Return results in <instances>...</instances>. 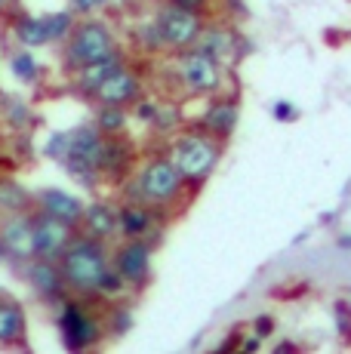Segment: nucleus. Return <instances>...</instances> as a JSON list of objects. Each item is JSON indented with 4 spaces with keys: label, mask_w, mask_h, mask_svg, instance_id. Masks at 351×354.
<instances>
[{
    "label": "nucleus",
    "mask_w": 351,
    "mask_h": 354,
    "mask_svg": "<svg viewBox=\"0 0 351 354\" xmlns=\"http://www.w3.org/2000/svg\"><path fill=\"white\" fill-rule=\"evenodd\" d=\"M108 265H111V253H108L105 241H96L90 234H80V237L74 234L68 250L59 259V271L65 277V287L77 292V296L96 292Z\"/></svg>",
    "instance_id": "nucleus-1"
},
{
    "label": "nucleus",
    "mask_w": 351,
    "mask_h": 354,
    "mask_svg": "<svg viewBox=\"0 0 351 354\" xmlns=\"http://www.w3.org/2000/svg\"><path fill=\"white\" fill-rule=\"evenodd\" d=\"M170 160L176 163L185 182H200L216 169L219 163V142L207 133H188L170 145Z\"/></svg>",
    "instance_id": "nucleus-2"
},
{
    "label": "nucleus",
    "mask_w": 351,
    "mask_h": 354,
    "mask_svg": "<svg viewBox=\"0 0 351 354\" xmlns=\"http://www.w3.org/2000/svg\"><path fill=\"white\" fill-rule=\"evenodd\" d=\"M108 53H114L111 28H108L102 19H84V22L74 25L68 44H65L62 59L71 71H77V68H84V65L99 62V59L108 56Z\"/></svg>",
    "instance_id": "nucleus-3"
},
{
    "label": "nucleus",
    "mask_w": 351,
    "mask_h": 354,
    "mask_svg": "<svg viewBox=\"0 0 351 354\" xmlns=\"http://www.w3.org/2000/svg\"><path fill=\"white\" fill-rule=\"evenodd\" d=\"M182 185H185V176L176 169V163L170 158H154L139 169L133 194L142 203H151V207H167L179 197Z\"/></svg>",
    "instance_id": "nucleus-4"
},
{
    "label": "nucleus",
    "mask_w": 351,
    "mask_h": 354,
    "mask_svg": "<svg viewBox=\"0 0 351 354\" xmlns=\"http://www.w3.org/2000/svg\"><path fill=\"white\" fill-rule=\"evenodd\" d=\"M173 74L191 96H213L222 90V65L194 46L179 50V56L173 59Z\"/></svg>",
    "instance_id": "nucleus-5"
},
{
    "label": "nucleus",
    "mask_w": 351,
    "mask_h": 354,
    "mask_svg": "<svg viewBox=\"0 0 351 354\" xmlns=\"http://www.w3.org/2000/svg\"><path fill=\"white\" fill-rule=\"evenodd\" d=\"M102 142L105 136L99 133V127H80L68 133V151H65L62 160L68 163L71 176H77L84 185H96V179L102 176V169H99Z\"/></svg>",
    "instance_id": "nucleus-6"
},
{
    "label": "nucleus",
    "mask_w": 351,
    "mask_h": 354,
    "mask_svg": "<svg viewBox=\"0 0 351 354\" xmlns=\"http://www.w3.org/2000/svg\"><path fill=\"white\" fill-rule=\"evenodd\" d=\"M154 22H158V31H160V37H164V46L167 50H176V53L194 46V40H198L200 31H204L200 12L182 10V6H176V3L160 6Z\"/></svg>",
    "instance_id": "nucleus-7"
},
{
    "label": "nucleus",
    "mask_w": 351,
    "mask_h": 354,
    "mask_svg": "<svg viewBox=\"0 0 351 354\" xmlns=\"http://www.w3.org/2000/svg\"><path fill=\"white\" fill-rule=\"evenodd\" d=\"M111 265L120 271L126 287L142 290L151 277V243L145 237H124V243L111 253Z\"/></svg>",
    "instance_id": "nucleus-8"
},
{
    "label": "nucleus",
    "mask_w": 351,
    "mask_h": 354,
    "mask_svg": "<svg viewBox=\"0 0 351 354\" xmlns=\"http://www.w3.org/2000/svg\"><path fill=\"white\" fill-rule=\"evenodd\" d=\"M59 330L71 351L93 348L102 336V326L96 317L86 311L84 302H62V315H59Z\"/></svg>",
    "instance_id": "nucleus-9"
},
{
    "label": "nucleus",
    "mask_w": 351,
    "mask_h": 354,
    "mask_svg": "<svg viewBox=\"0 0 351 354\" xmlns=\"http://www.w3.org/2000/svg\"><path fill=\"white\" fill-rule=\"evenodd\" d=\"M74 225L65 219H56L50 213L35 216V259H50V262H59L62 253L68 250V243L74 241Z\"/></svg>",
    "instance_id": "nucleus-10"
},
{
    "label": "nucleus",
    "mask_w": 351,
    "mask_h": 354,
    "mask_svg": "<svg viewBox=\"0 0 351 354\" xmlns=\"http://www.w3.org/2000/svg\"><path fill=\"white\" fill-rule=\"evenodd\" d=\"M142 96V80L136 71H130L126 65H120L114 74H108L102 84L93 90V102L96 105H117V108H126V105H136Z\"/></svg>",
    "instance_id": "nucleus-11"
},
{
    "label": "nucleus",
    "mask_w": 351,
    "mask_h": 354,
    "mask_svg": "<svg viewBox=\"0 0 351 354\" xmlns=\"http://www.w3.org/2000/svg\"><path fill=\"white\" fill-rule=\"evenodd\" d=\"M0 250L12 259H35V216L10 213L0 225Z\"/></svg>",
    "instance_id": "nucleus-12"
},
{
    "label": "nucleus",
    "mask_w": 351,
    "mask_h": 354,
    "mask_svg": "<svg viewBox=\"0 0 351 354\" xmlns=\"http://www.w3.org/2000/svg\"><path fill=\"white\" fill-rule=\"evenodd\" d=\"M151 231H158V216H154L151 203H124L117 209V234L124 237H151Z\"/></svg>",
    "instance_id": "nucleus-13"
},
{
    "label": "nucleus",
    "mask_w": 351,
    "mask_h": 354,
    "mask_svg": "<svg viewBox=\"0 0 351 354\" xmlns=\"http://www.w3.org/2000/svg\"><path fill=\"white\" fill-rule=\"evenodd\" d=\"M28 281H31V287H35L37 296H44V299H62V292L68 290L65 287V277H62V271H59V262H50V259H31V265H28Z\"/></svg>",
    "instance_id": "nucleus-14"
},
{
    "label": "nucleus",
    "mask_w": 351,
    "mask_h": 354,
    "mask_svg": "<svg viewBox=\"0 0 351 354\" xmlns=\"http://www.w3.org/2000/svg\"><path fill=\"white\" fill-rule=\"evenodd\" d=\"M194 50L207 53L210 59H216L219 65L231 62L234 53H238V40H234V31L222 28V25H204L200 37L194 40Z\"/></svg>",
    "instance_id": "nucleus-15"
},
{
    "label": "nucleus",
    "mask_w": 351,
    "mask_h": 354,
    "mask_svg": "<svg viewBox=\"0 0 351 354\" xmlns=\"http://www.w3.org/2000/svg\"><path fill=\"white\" fill-rule=\"evenodd\" d=\"M37 203H40V209H44V213L56 216V219L71 222V225H80V219H84V209H86L74 194L59 192V188H44V192L37 194Z\"/></svg>",
    "instance_id": "nucleus-16"
},
{
    "label": "nucleus",
    "mask_w": 351,
    "mask_h": 354,
    "mask_svg": "<svg viewBox=\"0 0 351 354\" xmlns=\"http://www.w3.org/2000/svg\"><path fill=\"white\" fill-rule=\"evenodd\" d=\"M124 65V59H120V53L114 50V53H108V56H102L99 62H93V65H84V68H77L74 71V86H77V93L80 96H93V90H96L99 84L108 77V74H114L117 68Z\"/></svg>",
    "instance_id": "nucleus-17"
},
{
    "label": "nucleus",
    "mask_w": 351,
    "mask_h": 354,
    "mask_svg": "<svg viewBox=\"0 0 351 354\" xmlns=\"http://www.w3.org/2000/svg\"><path fill=\"white\" fill-rule=\"evenodd\" d=\"M80 225H84V234L96 237V241H108V237L117 234V209L111 207V203H90V207L84 209V219H80Z\"/></svg>",
    "instance_id": "nucleus-18"
},
{
    "label": "nucleus",
    "mask_w": 351,
    "mask_h": 354,
    "mask_svg": "<svg viewBox=\"0 0 351 354\" xmlns=\"http://www.w3.org/2000/svg\"><path fill=\"white\" fill-rule=\"evenodd\" d=\"M133 160V148L126 145L120 136H105L102 142V158H99V169L102 176H124V169Z\"/></svg>",
    "instance_id": "nucleus-19"
},
{
    "label": "nucleus",
    "mask_w": 351,
    "mask_h": 354,
    "mask_svg": "<svg viewBox=\"0 0 351 354\" xmlns=\"http://www.w3.org/2000/svg\"><path fill=\"white\" fill-rule=\"evenodd\" d=\"M234 124H238V105L234 102H216L213 108H207L198 129L207 136H228L234 129Z\"/></svg>",
    "instance_id": "nucleus-20"
},
{
    "label": "nucleus",
    "mask_w": 351,
    "mask_h": 354,
    "mask_svg": "<svg viewBox=\"0 0 351 354\" xmlns=\"http://www.w3.org/2000/svg\"><path fill=\"white\" fill-rule=\"evenodd\" d=\"M25 311L12 299H0V345H16L25 339Z\"/></svg>",
    "instance_id": "nucleus-21"
},
{
    "label": "nucleus",
    "mask_w": 351,
    "mask_h": 354,
    "mask_svg": "<svg viewBox=\"0 0 351 354\" xmlns=\"http://www.w3.org/2000/svg\"><path fill=\"white\" fill-rule=\"evenodd\" d=\"M16 37L22 46H44L50 44V31H46V16H28L16 25Z\"/></svg>",
    "instance_id": "nucleus-22"
},
{
    "label": "nucleus",
    "mask_w": 351,
    "mask_h": 354,
    "mask_svg": "<svg viewBox=\"0 0 351 354\" xmlns=\"http://www.w3.org/2000/svg\"><path fill=\"white\" fill-rule=\"evenodd\" d=\"M124 124H126V111L117 105H99V133L102 136H120L124 133Z\"/></svg>",
    "instance_id": "nucleus-23"
},
{
    "label": "nucleus",
    "mask_w": 351,
    "mask_h": 354,
    "mask_svg": "<svg viewBox=\"0 0 351 354\" xmlns=\"http://www.w3.org/2000/svg\"><path fill=\"white\" fill-rule=\"evenodd\" d=\"M28 207V197L12 179H0V209L3 213H22Z\"/></svg>",
    "instance_id": "nucleus-24"
},
{
    "label": "nucleus",
    "mask_w": 351,
    "mask_h": 354,
    "mask_svg": "<svg viewBox=\"0 0 351 354\" xmlns=\"http://www.w3.org/2000/svg\"><path fill=\"white\" fill-rule=\"evenodd\" d=\"M10 68H12V74H16L19 80H25V84H35L37 74H40L37 59L31 56V53H16V56L10 59Z\"/></svg>",
    "instance_id": "nucleus-25"
},
{
    "label": "nucleus",
    "mask_w": 351,
    "mask_h": 354,
    "mask_svg": "<svg viewBox=\"0 0 351 354\" xmlns=\"http://www.w3.org/2000/svg\"><path fill=\"white\" fill-rule=\"evenodd\" d=\"M126 290H130V287H126V281L120 277V271L114 268V265H108L102 281H99V287H96V292H99V296H108V299H117L120 292H126Z\"/></svg>",
    "instance_id": "nucleus-26"
},
{
    "label": "nucleus",
    "mask_w": 351,
    "mask_h": 354,
    "mask_svg": "<svg viewBox=\"0 0 351 354\" xmlns=\"http://www.w3.org/2000/svg\"><path fill=\"white\" fill-rule=\"evenodd\" d=\"M46 31H50V40H68L74 31V12H53V16H46Z\"/></svg>",
    "instance_id": "nucleus-27"
},
{
    "label": "nucleus",
    "mask_w": 351,
    "mask_h": 354,
    "mask_svg": "<svg viewBox=\"0 0 351 354\" xmlns=\"http://www.w3.org/2000/svg\"><path fill=\"white\" fill-rule=\"evenodd\" d=\"M108 0H71V10L74 12H93V10H99V6H105Z\"/></svg>",
    "instance_id": "nucleus-28"
},
{
    "label": "nucleus",
    "mask_w": 351,
    "mask_h": 354,
    "mask_svg": "<svg viewBox=\"0 0 351 354\" xmlns=\"http://www.w3.org/2000/svg\"><path fill=\"white\" fill-rule=\"evenodd\" d=\"M167 3H176V6H182V10H191V12L204 10V0H167Z\"/></svg>",
    "instance_id": "nucleus-29"
},
{
    "label": "nucleus",
    "mask_w": 351,
    "mask_h": 354,
    "mask_svg": "<svg viewBox=\"0 0 351 354\" xmlns=\"http://www.w3.org/2000/svg\"><path fill=\"white\" fill-rule=\"evenodd\" d=\"M268 326H272V317H262L259 321V336H268V333H272Z\"/></svg>",
    "instance_id": "nucleus-30"
},
{
    "label": "nucleus",
    "mask_w": 351,
    "mask_h": 354,
    "mask_svg": "<svg viewBox=\"0 0 351 354\" xmlns=\"http://www.w3.org/2000/svg\"><path fill=\"white\" fill-rule=\"evenodd\" d=\"M3 3H6V0H0V10H3Z\"/></svg>",
    "instance_id": "nucleus-31"
},
{
    "label": "nucleus",
    "mask_w": 351,
    "mask_h": 354,
    "mask_svg": "<svg viewBox=\"0 0 351 354\" xmlns=\"http://www.w3.org/2000/svg\"><path fill=\"white\" fill-rule=\"evenodd\" d=\"M133 3H142V0H133Z\"/></svg>",
    "instance_id": "nucleus-32"
}]
</instances>
